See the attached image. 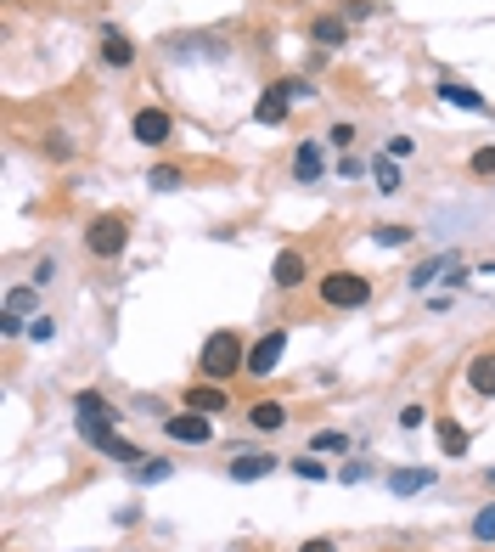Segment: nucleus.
I'll list each match as a JSON object with an SVG mask.
<instances>
[{
    "label": "nucleus",
    "mask_w": 495,
    "mask_h": 552,
    "mask_svg": "<svg viewBox=\"0 0 495 552\" xmlns=\"http://www.w3.org/2000/svg\"><path fill=\"white\" fill-rule=\"evenodd\" d=\"M293 474H299V479H326V468L315 463V451H304V457H293Z\"/></svg>",
    "instance_id": "c756f323"
},
{
    "label": "nucleus",
    "mask_w": 495,
    "mask_h": 552,
    "mask_svg": "<svg viewBox=\"0 0 495 552\" xmlns=\"http://www.w3.org/2000/svg\"><path fill=\"white\" fill-rule=\"evenodd\" d=\"M248 367V349L237 333H209L203 355H197V372H203V383H225L231 372H242Z\"/></svg>",
    "instance_id": "f257e3e1"
},
{
    "label": "nucleus",
    "mask_w": 495,
    "mask_h": 552,
    "mask_svg": "<svg viewBox=\"0 0 495 552\" xmlns=\"http://www.w3.org/2000/svg\"><path fill=\"white\" fill-rule=\"evenodd\" d=\"M434 479H439L434 468H394V474H388V491H394V496H417V491H428Z\"/></svg>",
    "instance_id": "4468645a"
},
{
    "label": "nucleus",
    "mask_w": 495,
    "mask_h": 552,
    "mask_svg": "<svg viewBox=\"0 0 495 552\" xmlns=\"http://www.w3.org/2000/svg\"><path fill=\"white\" fill-rule=\"evenodd\" d=\"M271 90L282 96V102H310V96H315V90H310V79H299V74H287V79H276Z\"/></svg>",
    "instance_id": "412c9836"
},
{
    "label": "nucleus",
    "mask_w": 495,
    "mask_h": 552,
    "mask_svg": "<svg viewBox=\"0 0 495 552\" xmlns=\"http://www.w3.org/2000/svg\"><path fill=\"white\" fill-rule=\"evenodd\" d=\"M333 147H355V124H333V136H326Z\"/></svg>",
    "instance_id": "72a5a7b5"
},
{
    "label": "nucleus",
    "mask_w": 495,
    "mask_h": 552,
    "mask_svg": "<svg viewBox=\"0 0 495 552\" xmlns=\"http://www.w3.org/2000/svg\"><path fill=\"white\" fill-rule=\"evenodd\" d=\"M400 429H422V406H406L400 411Z\"/></svg>",
    "instance_id": "e433bc0d"
},
{
    "label": "nucleus",
    "mask_w": 495,
    "mask_h": 552,
    "mask_svg": "<svg viewBox=\"0 0 495 552\" xmlns=\"http://www.w3.org/2000/svg\"><path fill=\"white\" fill-rule=\"evenodd\" d=\"M473 541H484V547L495 541V502H484V507L473 513Z\"/></svg>",
    "instance_id": "393cba45"
},
{
    "label": "nucleus",
    "mask_w": 495,
    "mask_h": 552,
    "mask_svg": "<svg viewBox=\"0 0 495 552\" xmlns=\"http://www.w3.org/2000/svg\"><path fill=\"white\" fill-rule=\"evenodd\" d=\"M186 406L203 411V417H214V411H231V395H225V383H191L186 389Z\"/></svg>",
    "instance_id": "9b49d317"
},
{
    "label": "nucleus",
    "mask_w": 495,
    "mask_h": 552,
    "mask_svg": "<svg viewBox=\"0 0 495 552\" xmlns=\"http://www.w3.org/2000/svg\"><path fill=\"white\" fill-rule=\"evenodd\" d=\"M344 479H349V484H360V479H372V468H366V463H349V468H344Z\"/></svg>",
    "instance_id": "58836bf2"
},
{
    "label": "nucleus",
    "mask_w": 495,
    "mask_h": 552,
    "mask_svg": "<svg viewBox=\"0 0 495 552\" xmlns=\"http://www.w3.org/2000/svg\"><path fill=\"white\" fill-rule=\"evenodd\" d=\"M468 383H473V395L495 401V349H484V355H473V361H468Z\"/></svg>",
    "instance_id": "2eb2a0df"
},
{
    "label": "nucleus",
    "mask_w": 495,
    "mask_h": 552,
    "mask_svg": "<svg viewBox=\"0 0 495 552\" xmlns=\"http://www.w3.org/2000/svg\"><path fill=\"white\" fill-rule=\"evenodd\" d=\"M85 248H90L96 259H119V254L129 248V214H96V220L85 225Z\"/></svg>",
    "instance_id": "7ed1b4c3"
},
{
    "label": "nucleus",
    "mask_w": 495,
    "mask_h": 552,
    "mask_svg": "<svg viewBox=\"0 0 495 552\" xmlns=\"http://www.w3.org/2000/svg\"><path fill=\"white\" fill-rule=\"evenodd\" d=\"M102 62H108V68H129V62H136V40L119 35L113 23L102 28Z\"/></svg>",
    "instance_id": "ddd939ff"
},
{
    "label": "nucleus",
    "mask_w": 495,
    "mask_h": 552,
    "mask_svg": "<svg viewBox=\"0 0 495 552\" xmlns=\"http://www.w3.org/2000/svg\"><path fill=\"white\" fill-rule=\"evenodd\" d=\"M326 175V152H321V141H304L299 152H293V181L299 186H315Z\"/></svg>",
    "instance_id": "9d476101"
},
{
    "label": "nucleus",
    "mask_w": 495,
    "mask_h": 552,
    "mask_svg": "<svg viewBox=\"0 0 495 552\" xmlns=\"http://www.w3.org/2000/svg\"><path fill=\"white\" fill-rule=\"evenodd\" d=\"M282 355H287V333L276 328V333H265V338L248 349V367H242V372H248V378H271V372L282 367Z\"/></svg>",
    "instance_id": "423d86ee"
},
{
    "label": "nucleus",
    "mask_w": 495,
    "mask_h": 552,
    "mask_svg": "<svg viewBox=\"0 0 495 552\" xmlns=\"http://www.w3.org/2000/svg\"><path fill=\"white\" fill-rule=\"evenodd\" d=\"M315 294H321L326 310H360V305L372 299V276H360V271H326L315 282Z\"/></svg>",
    "instance_id": "f03ea898"
},
{
    "label": "nucleus",
    "mask_w": 495,
    "mask_h": 552,
    "mask_svg": "<svg viewBox=\"0 0 495 552\" xmlns=\"http://www.w3.org/2000/svg\"><path fill=\"white\" fill-rule=\"evenodd\" d=\"M411 152H417L411 136H394V141H388V158H411Z\"/></svg>",
    "instance_id": "c9c22d12"
},
{
    "label": "nucleus",
    "mask_w": 495,
    "mask_h": 552,
    "mask_svg": "<svg viewBox=\"0 0 495 552\" xmlns=\"http://www.w3.org/2000/svg\"><path fill=\"white\" fill-rule=\"evenodd\" d=\"M490 484H495V468H490Z\"/></svg>",
    "instance_id": "a19ab883"
},
{
    "label": "nucleus",
    "mask_w": 495,
    "mask_h": 552,
    "mask_svg": "<svg viewBox=\"0 0 495 552\" xmlns=\"http://www.w3.org/2000/svg\"><path fill=\"white\" fill-rule=\"evenodd\" d=\"M35 294H40L35 282H28V287H12V294H6V316H23V321H28V310H35Z\"/></svg>",
    "instance_id": "b1692460"
},
{
    "label": "nucleus",
    "mask_w": 495,
    "mask_h": 552,
    "mask_svg": "<svg viewBox=\"0 0 495 552\" xmlns=\"http://www.w3.org/2000/svg\"><path fill=\"white\" fill-rule=\"evenodd\" d=\"M51 333H57V321H51V316H28V338H35V344H46Z\"/></svg>",
    "instance_id": "7c9ffc66"
},
{
    "label": "nucleus",
    "mask_w": 495,
    "mask_h": 552,
    "mask_svg": "<svg viewBox=\"0 0 495 552\" xmlns=\"http://www.w3.org/2000/svg\"><path fill=\"white\" fill-rule=\"evenodd\" d=\"M46 158H57V164H68V158H74V141L57 130V136H46Z\"/></svg>",
    "instance_id": "c85d7f7f"
},
{
    "label": "nucleus",
    "mask_w": 495,
    "mask_h": 552,
    "mask_svg": "<svg viewBox=\"0 0 495 552\" xmlns=\"http://www.w3.org/2000/svg\"><path fill=\"white\" fill-rule=\"evenodd\" d=\"M439 96L450 108H461V113H490V102L473 90V85H456V79H439Z\"/></svg>",
    "instance_id": "dca6fc26"
},
{
    "label": "nucleus",
    "mask_w": 495,
    "mask_h": 552,
    "mask_svg": "<svg viewBox=\"0 0 495 552\" xmlns=\"http://www.w3.org/2000/svg\"><path fill=\"white\" fill-rule=\"evenodd\" d=\"M248 423H253L259 434H276V429L287 423V406H282V401H253V406H248Z\"/></svg>",
    "instance_id": "f3484780"
},
{
    "label": "nucleus",
    "mask_w": 495,
    "mask_h": 552,
    "mask_svg": "<svg viewBox=\"0 0 495 552\" xmlns=\"http://www.w3.org/2000/svg\"><path fill=\"white\" fill-rule=\"evenodd\" d=\"M51 271H57V259H40V266H35V287H46V282H51Z\"/></svg>",
    "instance_id": "4c0bfd02"
},
{
    "label": "nucleus",
    "mask_w": 495,
    "mask_h": 552,
    "mask_svg": "<svg viewBox=\"0 0 495 552\" xmlns=\"http://www.w3.org/2000/svg\"><path fill=\"white\" fill-rule=\"evenodd\" d=\"M287 108H293V102H282V96H276V90L265 85V96H259V102H253V119L265 124V130H276V124H287Z\"/></svg>",
    "instance_id": "a211bd4d"
},
{
    "label": "nucleus",
    "mask_w": 495,
    "mask_h": 552,
    "mask_svg": "<svg viewBox=\"0 0 495 552\" xmlns=\"http://www.w3.org/2000/svg\"><path fill=\"white\" fill-rule=\"evenodd\" d=\"M237 484H253V479H271L276 474V457H265V451H242V457H231V468H225Z\"/></svg>",
    "instance_id": "1a4fd4ad"
},
{
    "label": "nucleus",
    "mask_w": 495,
    "mask_h": 552,
    "mask_svg": "<svg viewBox=\"0 0 495 552\" xmlns=\"http://www.w3.org/2000/svg\"><path fill=\"white\" fill-rule=\"evenodd\" d=\"M473 175H495V147H479L473 152Z\"/></svg>",
    "instance_id": "2f4dec72"
},
{
    "label": "nucleus",
    "mask_w": 495,
    "mask_h": 552,
    "mask_svg": "<svg viewBox=\"0 0 495 552\" xmlns=\"http://www.w3.org/2000/svg\"><path fill=\"white\" fill-rule=\"evenodd\" d=\"M271 282L282 287V294H299V287L310 282V259H304L299 248H282V254H276V266H271Z\"/></svg>",
    "instance_id": "0eeeda50"
},
{
    "label": "nucleus",
    "mask_w": 495,
    "mask_h": 552,
    "mask_svg": "<svg viewBox=\"0 0 495 552\" xmlns=\"http://www.w3.org/2000/svg\"><path fill=\"white\" fill-rule=\"evenodd\" d=\"M310 451H315V457H321V451H349V434L326 429V434H315V440H310Z\"/></svg>",
    "instance_id": "cd10ccee"
},
{
    "label": "nucleus",
    "mask_w": 495,
    "mask_h": 552,
    "mask_svg": "<svg viewBox=\"0 0 495 552\" xmlns=\"http://www.w3.org/2000/svg\"><path fill=\"white\" fill-rule=\"evenodd\" d=\"M310 40H315V46H326V51H338V46L349 40V17H333V12L310 17Z\"/></svg>",
    "instance_id": "f8f14e48"
},
{
    "label": "nucleus",
    "mask_w": 495,
    "mask_h": 552,
    "mask_svg": "<svg viewBox=\"0 0 495 552\" xmlns=\"http://www.w3.org/2000/svg\"><path fill=\"white\" fill-rule=\"evenodd\" d=\"M129 136H136L141 147H163V141H175V119L163 108H141L136 119H129Z\"/></svg>",
    "instance_id": "39448f33"
},
{
    "label": "nucleus",
    "mask_w": 495,
    "mask_h": 552,
    "mask_svg": "<svg viewBox=\"0 0 495 552\" xmlns=\"http://www.w3.org/2000/svg\"><path fill=\"white\" fill-rule=\"evenodd\" d=\"M74 411H79V423H108V429L124 423V411H119L108 395H96V389H79V395H74Z\"/></svg>",
    "instance_id": "6e6552de"
},
{
    "label": "nucleus",
    "mask_w": 495,
    "mask_h": 552,
    "mask_svg": "<svg viewBox=\"0 0 495 552\" xmlns=\"http://www.w3.org/2000/svg\"><path fill=\"white\" fill-rule=\"evenodd\" d=\"M372 237H377V248H406L411 243V225H377Z\"/></svg>",
    "instance_id": "a878e982"
},
{
    "label": "nucleus",
    "mask_w": 495,
    "mask_h": 552,
    "mask_svg": "<svg viewBox=\"0 0 495 552\" xmlns=\"http://www.w3.org/2000/svg\"><path fill=\"white\" fill-rule=\"evenodd\" d=\"M372 12H377L372 0H344V17H349V23H360V17H372Z\"/></svg>",
    "instance_id": "473e14b6"
},
{
    "label": "nucleus",
    "mask_w": 495,
    "mask_h": 552,
    "mask_svg": "<svg viewBox=\"0 0 495 552\" xmlns=\"http://www.w3.org/2000/svg\"><path fill=\"white\" fill-rule=\"evenodd\" d=\"M360 170H366V164H360V158H355V152H344V158H338V175H344V181H355Z\"/></svg>",
    "instance_id": "f704fd0d"
},
{
    "label": "nucleus",
    "mask_w": 495,
    "mask_h": 552,
    "mask_svg": "<svg viewBox=\"0 0 495 552\" xmlns=\"http://www.w3.org/2000/svg\"><path fill=\"white\" fill-rule=\"evenodd\" d=\"M163 434H170L175 445H209L214 440V423H209V417L203 411H175V417H163Z\"/></svg>",
    "instance_id": "20e7f679"
},
{
    "label": "nucleus",
    "mask_w": 495,
    "mask_h": 552,
    "mask_svg": "<svg viewBox=\"0 0 495 552\" xmlns=\"http://www.w3.org/2000/svg\"><path fill=\"white\" fill-rule=\"evenodd\" d=\"M439 451H445V457H461V451H468V429L445 417V423H439Z\"/></svg>",
    "instance_id": "aec40b11"
},
{
    "label": "nucleus",
    "mask_w": 495,
    "mask_h": 552,
    "mask_svg": "<svg viewBox=\"0 0 495 552\" xmlns=\"http://www.w3.org/2000/svg\"><path fill=\"white\" fill-rule=\"evenodd\" d=\"M439 271H445V254H439V259H422V266H417V271H411L406 282H411V287H417V294H422V287H428V282H434Z\"/></svg>",
    "instance_id": "bb28decb"
},
{
    "label": "nucleus",
    "mask_w": 495,
    "mask_h": 552,
    "mask_svg": "<svg viewBox=\"0 0 495 552\" xmlns=\"http://www.w3.org/2000/svg\"><path fill=\"white\" fill-rule=\"evenodd\" d=\"M372 181H377V192H383V198H394V192H400L406 186V175H400V164H394V158L383 152L377 158V164H372Z\"/></svg>",
    "instance_id": "6ab92c4d"
},
{
    "label": "nucleus",
    "mask_w": 495,
    "mask_h": 552,
    "mask_svg": "<svg viewBox=\"0 0 495 552\" xmlns=\"http://www.w3.org/2000/svg\"><path fill=\"white\" fill-rule=\"evenodd\" d=\"M147 186H152V192H180V186H186V175H180L175 164H158V170L147 175Z\"/></svg>",
    "instance_id": "5701e85b"
},
{
    "label": "nucleus",
    "mask_w": 495,
    "mask_h": 552,
    "mask_svg": "<svg viewBox=\"0 0 495 552\" xmlns=\"http://www.w3.org/2000/svg\"><path fill=\"white\" fill-rule=\"evenodd\" d=\"M299 552H338V547H333V541H326V536H315V541H304Z\"/></svg>",
    "instance_id": "ea45409f"
},
{
    "label": "nucleus",
    "mask_w": 495,
    "mask_h": 552,
    "mask_svg": "<svg viewBox=\"0 0 495 552\" xmlns=\"http://www.w3.org/2000/svg\"><path fill=\"white\" fill-rule=\"evenodd\" d=\"M175 474V463L170 457H152V463H136V484H163Z\"/></svg>",
    "instance_id": "4be33fe9"
}]
</instances>
